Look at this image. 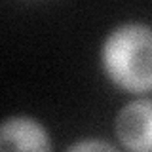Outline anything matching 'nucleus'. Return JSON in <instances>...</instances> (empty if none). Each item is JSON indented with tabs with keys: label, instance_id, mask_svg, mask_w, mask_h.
<instances>
[{
	"label": "nucleus",
	"instance_id": "obj_1",
	"mask_svg": "<svg viewBox=\"0 0 152 152\" xmlns=\"http://www.w3.org/2000/svg\"><path fill=\"white\" fill-rule=\"evenodd\" d=\"M101 63L108 80L129 93L152 91V27L126 23L104 38Z\"/></svg>",
	"mask_w": 152,
	"mask_h": 152
},
{
	"label": "nucleus",
	"instance_id": "obj_4",
	"mask_svg": "<svg viewBox=\"0 0 152 152\" xmlns=\"http://www.w3.org/2000/svg\"><path fill=\"white\" fill-rule=\"evenodd\" d=\"M66 150H116V146L108 145V142H103V141H80V142H74V145L66 146Z\"/></svg>",
	"mask_w": 152,
	"mask_h": 152
},
{
	"label": "nucleus",
	"instance_id": "obj_3",
	"mask_svg": "<svg viewBox=\"0 0 152 152\" xmlns=\"http://www.w3.org/2000/svg\"><path fill=\"white\" fill-rule=\"evenodd\" d=\"M0 150H51V141L46 127L34 118L10 116L0 122Z\"/></svg>",
	"mask_w": 152,
	"mask_h": 152
},
{
	"label": "nucleus",
	"instance_id": "obj_2",
	"mask_svg": "<svg viewBox=\"0 0 152 152\" xmlns=\"http://www.w3.org/2000/svg\"><path fill=\"white\" fill-rule=\"evenodd\" d=\"M114 129L124 148L152 152V99L127 103L118 112Z\"/></svg>",
	"mask_w": 152,
	"mask_h": 152
}]
</instances>
